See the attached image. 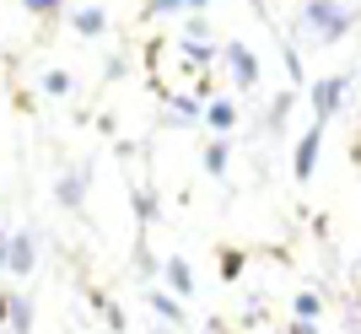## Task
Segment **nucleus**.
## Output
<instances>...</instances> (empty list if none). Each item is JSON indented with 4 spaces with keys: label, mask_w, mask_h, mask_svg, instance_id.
Masks as SVG:
<instances>
[{
    "label": "nucleus",
    "mask_w": 361,
    "mask_h": 334,
    "mask_svg": "<svg viewBox=\"0 0 361 334\" xmlns=\"http://www.w3.org/2000/svg\"><path fill=\"white\" fill-rule=\"evenodd\" d=\"M350 22H356V6H334V0H307V11H302V27L318 44H334L340 32H350Z\"/></svg>",
    "instance_id": "1"
},
{
    "label": "nucleus",
    "mask_w": 361,
    "mask_h": 334,
    "mask_svg": "<svg viewBox=\"0 0 361 334\" xmlns=\"http://www.w3.org/2000/svg\"><path fill=\"white\" fill-rule=\"evenodd\" d=\"M350 92V76H324L307 87V103H313V124H329L334 113H340V103H345Z\"/></svg>",
    "instance_id": "2"
},
{
    "label": "nucleus",
    "mask_w": 361,
    "mask_h": 334,
    "mask_svg": "<svg viewBox=\"0 0 361 334\" xmlns=\"http://www.w3.org/2000/svg\"><path fill=\"white\" fill-rule=\"evenodd\" d=\"M221 60H226V70H232L238 87H259V54L243 44V38H226V44H221Z\"/></svg>",
    "instance_id": "3"
},
{
    "label": "nucleus",
    "mask_w": 361,
    "mask_h": 334,
    "mask_svg": "<svg viewBox=\"0 0 361 334\" xmlns=\"http://www.w3.org/2000/svg\"><path fill=\"white\" fill-rule=\"evenodd\" d=\"M32 264H38V248H32L27 232H16V237H6V254H0V270L6 275H27Z\"/></svg>",
    "instance_id": "4"
},
{
    "label": "nucleus",
    "mask_w": 361,
    "mask_h": 334,
    "mask_svg": "<svg viewBox=\"0 0 361 334\" xmlns=\"http://www.w3.org/2000/svg\"><path fill=\"white\" fill-rule=\"evenodd\" d=\"M318 146H324V124H307V135L297 140V162H291L297 183H307V178H313V167H318Z\"/></svg>",
    "instance_id": "5"
},
{
    "label": "nucleus",
    "mask_w": 361,
    "mask_h": 334,
    "mask_svg": "<svg viewBox=\"0 0 361 334\" xmlns=\"http://www.w3.org/2000/svg\"><path fill=\"white\" fill-rule=\"evenodd\" d=\"M162 275H167V286L178 291V302H183V297H195V270H189V259L173 254V259L162 264Z\"/></svg>",
    "instance_id": "6"
},
{
    "label": "nucleus",
    "mask_w": 361,
    "mask_h": 334,
    "mask_svg": "<svg viewBox=\"0 0 361 334\" xmlns=\"http://www.w3.org/2000/svg\"><path fill=\"white\" fill-rule=\"evenodd\" d=\"M71 27L81 32V38H103L108 11H103V6H81V11H71Z\"/></svg>",
    "instance_id": "7"
},
{
    "label": "nucleus",
    "mask_w": 361,
    "mask_h": 334,
    "mask_svg": "<svg viewBox=\"0 0 361 334\" xmlns=\"http://www.w3.org/2000/svg\"><path fill=\"white\" fill-rule=\"evenodd\" d=\"M87 178H92V167H71V173H65L60 178V205H81V199H87Z\"/></svg>",
    "instance_id": "8"
},
{
    "label": "nucleus",
    "mask_w": 361,
    "mask_h": 334,
    "mask_svg": "<svg viewBox=\"0 0 361 334\" xmlns=\"http://www.w3.org/2000/svg\"><path fill=\"white\" fill-rule=\"evenodd\" d=\"M205 124H211L216 135H226V130L238 124V103H232V97H216V103L205 108Z\"/></svg>",
    "instance_id": "9"
},
{
    "label": "nucleus",
    "mask_w": 361,
    "mask_h": 334,
    "mask_svg": "<svg viewBox=\"0 0 361 334\" xmlns=\"http://www.w3.org/2000/svg\"><path fill=\"white\" fill-rule=\"evenodd\" d=\"M226 162H232V146H226V140H211V146H205V173H211V178H221Z\"/></svg>",
    "instance_id": "10"
},
{
    "label": "nucleus",
    "mask_w": 361,
    "mask_h": 334,
    "mask_svg": "<svg viewBox=\"0 0 361 334\" xmlns=\"http://www.w3.org/2000/svg\"><path fill=\"white\" fill-rule=\"evenodd\" d=\"M216 264H221V280H238V275H243V248H221Z\"/></svg>",
    "instance_id": "11"
},
{
    "label": "nucleus",
    "mask_w": 361,
    "mask_h": 334,
    "mask_svg": "<svg viewBox=\"0 0 361 334\" xmlns=\"http://www.w3.org/2000/svg\"><path fill=\"white\" fill-rule=\"evenodd\" d=\"M32 329V302H27V297H16V302H11V334H27Z\"/></svg>",
    "instance_id": "12"
},
{
    "label": "nucleus",
    "mask_w": 361,
    "mask_h": 334,
    "mask_svg": "<svg viewBox=\"0 0 361 334\" xmlns=\"http://www.w3.org/2000/svg\"><path fill=\"white\" fill-rule=\"evenodd\" d=\"M291 103H297V92H281L270 103V130H286V113H291Z\"/></svg>",
    "instance_id": "13"
},
{
    "label": "nucleus",
    "mask_w": 361,
    "mask_h": 334,
    "mask_svg": "<svg viewBox=\"0 0 361 334\" xmlns=\"http://www.w3.org/2000/svg\"><path fill=\"white\" fill-rule=\"evenodd\" d=\"M318 313H324V297H318V291H302V297H297V318L318 323Z\"/></svg>",
    "instance_id": "14"
},
{
    "label": "nucleus",
    "mask_w": 361,
    "mask_h": 334,
    "mask_svg": "<svg viewBox=\"0 0 361 334\" xmlns=\"http://www.w3.org/2000/svg\"><path fill=\"white\" fill-rule=\"evenodd\" d=\"M151 307H157V313H162L167 323H183V307L173 302V297H162V291H151Z\"/></svg>",
    "instance_id": "15"
},
{
    "label": "nucleus",
    "mask_w": 361,
    "mask_h": 334,
    "mask_svg": "<svg viewBox=\"0 0 361 334\" xmlns=\"http://www.w3.org/2000/svg\"><path fill=\"white\" fill-rule=\"evenodd\" d=\"M173 108H178V113H183V124L205 113V103H200V97H183V92H173Z\"/></svg>",
    "instance_id": "16"
},
{
    "label": "nucleus",
    "mask_w": 361,
    "mask_h": 334,
    "mask_svg": "<svg viewBox=\"0 0 361 334\" xmlns=\"http://www.w3.org/2000/svg\"><path fill=\"white\" fill-rule=\"evenodd\" d=\"M135 211H140V227L157 221V205H151V189H135Z\"/></svg>",
    "instance_id": "17"
},
{
    "label": "nucleus",
    "mask_w": 361,
    "mask_h": 334,
    "mask_svg": "<svg viewBox=\"0 0 361 334\" xmlns=\"http://www.w3.org/2000/svg\"><path fill=\"white\" fill-rule=\"evenodd\" d=\"M44 92H49V97H65V92H71V76H65V70H49V76H44Z\"/></svg>",
    "instance_id": "18"
},
{
    "label": "nucleus",
    "mask_w": 361,
    "mask_h": 334,
    "mask_svg": "<svg viewBox=\"0 0 361 334\" xmlns=\"http://www.w3.org/2000/svg\"><path fill=\"white\" fill-rule=\"evenodd\" d=\"M22 6H27L38 22H54V11H60V0H22Z\"/></svg>",
    "instance_id": "19"
},
{
    "label": "nucleus",
    "mask_w": 361,
    "mask_h": 334,
    "mask_svg": "<svg viewBox=\"0 0 361 334\" xmlns=\"http://www.w3.org/2000/svg\"><path fill=\"white\" fill-rule=\"evenodd\" d=\"M286 334H324V329H318V323H307V318H297V323H291Z\"/></svg>",
    "instance_id": "20"
},
{
    "label": "nucleus",
    "mask_w": 361,
    "mask_h": 334,
    "mask_svg": "<svg viewBox=\"0 0 361 334\" xmlns=\"http://www.w3.org/2000/svg\"><path fill=\"white\" fill-rule=\"evenodd\" d=\"M11 302H16V297H11V291H0V323H6V318H11Z\"/></svg>",
    "instance_id": "21"
},
{
    "label": "nucleus",
    "mask_w": 361,
    "mask_h": 334,
    "mask_svg": "<svg viewBox=\"0 0 361 334\" xmlns=\"http://www.w3.org/2000/svg\"><path fill=\"white\" fill-rule=\"evenodd\" d=\"M151 11H183V0H151Z\"/></svg>",
    "instance_id": "22"
},
{
    "label": "nucleus",
    "mask_w": 361,
    "mask_h": 334,
    "mask_svg": "<svg viewBox=\"0 0 361 334\" xmlns=\"http://www.w3.org/2000/svg\"><path fill=\"white\" fill-rule=\"evenodd\" d=\"M205 6H211V0H183V11H205Z\"/></svg>",
    "instance_id": "23"
},
{
    "label": "nucleus",
    "mask_w": 361,
    "mask_h": 334,
    "mask_svg": "<svg viewBox=\"0 0 361 334\" xmlns=\"http://www.w3.org/2000/svg\"><path fill=\"white\" fill-rule=\"evenodd\" d=\"M0 254H6V243H0Z\"/></svg>",
    "instance_id": "24"
},
{
    "label": "nucleus",
    "mask_w": 361,
    "mask_h": 334,
    "mask_svg": "<svg viewBox=\"0 0 361 334\" xmlns=\"http://www.w3.org/2000/svg\"><path fill=\"white\" fill-rule=\"evenodd\" d=\"M356 307H361V297H356Z\"/></svg>",
    "instance_id": "25"
},
{
    "label": "nucleus",
    "mask_w": 361,
    "mask_h": 334,
    "mask_svg": "<svg viewBox=\"0 0 361 334\" xmlns=\"http://www.w3.org/2000/svg\"><path fill=\"white\" fill-rule=\"evenodd\" d=\"M356 6H361V0H356Z\"/></svg>",
    "instance_id": "26"
}]
</instances>
